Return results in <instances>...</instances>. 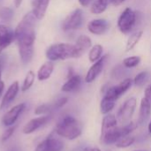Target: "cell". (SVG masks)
Returning a JSON list of instances; mask_svg holds the SVG:
<instances>
[{"mask_svg":"<svg viewBox=\"0 0 151 151\" xmlns=\"http://www.w3.org/2000/svg\"><path fill=\"white\" fill-rule=\"evenodd\" d=\"M126 0H111V3L114 5V6H118L120 5L121 4H123Z\"/></svg>","mask_w":151,"mask_h":151,"instance_id":"38","label":"cell"},{"mask_svg":"<svg viewBox=\"0 0 151 151\" xmlns=\"http://www.w3.org/2000/svg\"><path fill=\"white\" fill-rule=\"evenodd\" d=\"M134 151H147V150H134Z\"/></svg>","mask_w":151,"mask_h":151,"instance_id":"43","label":"cell"},{"mask_svg":"<svg viewBox=\"0 0 151 151\" xmlns=\"http://www.w3.org/2000/svg\"><path fill=\"white\" fill-rule=\"evenodd\" d=\"M55 133L60 137L73 141L81 136L82 128L81 123L74 117L67 115L58 122L55 127Z\"/></svg>","mask_w":151,"mask_h":151,"instance_id":"2","label":"cell"},{"mask_svg":"<svg viewBox=\"0 0 151 151\" xmlns=\"http://www.w3.org/2000/svg\"><path fill=\"white\" fill-rule=\"evenodd\" d=\"M6 61H7V58L4 54H0V71H3L5 65H6Z\"/></svg>","mask_w":151,"mask_h":151,"instance_id":"34","label":"cell"},{"mask_svg":"<svg viewBox=\"0 0 151 151\" xmlns=\"http://www.w3.org/2000/svg\"><path fill=\"white\" fill-rule=\"evenodd\" d=\"M115 102H116L115 100L104 96V97H103V99L101 101V104H100V111H101V113L106 115L110 111H111L113 110V108L115 107Z\"/></svg>","mask_w":151,"mask_h":151,"instance_id":"23","label":"cell"},{"mask_svg":"<svg viewBox=\"0 0 151 151\" xmlns=\"http://www.w3.org/2000/svg\"><path fill=\"white\" fill-rule=\"evenodd\" d=\"M139 12L134 11L129 7L126 8L121 12L118 19V27L119 31L124 35H127L132 32L139 20Z\"/></svg>","mask_w":151,"mask_h":151,"instance_id":"4","label":"cell"},{"mask_svg":"<svg viewBox=\"0 0 151 151\" xmlns=\"http://www.w3.org/2000/svg\"><path fill=\"white\" fill-rule=\"evenodd\" d=\"M14 1V5H15V7H19L20 6V4H22V1L23 0H13Z\"/></svg>","mask_w":151,"mask_h":151,"instance_id":"39","label":"cell"},{"mask_svg":"<svg viewBox=\"0 0 151 151\" xmlns=\"http://www.w3.org/2000/svg\"><path fill=\"white\" fill-rule=\"evenodd\" d=\"M19 91V84L18 81H14L12 82L9 88H7L6 92L4 93L3 98H2V101H1V104H0V111L5 109L6 107H8L12 103V101H14V99L16 98L18 93Z\"/></svg>","mask_w":151,"mask_h":151,"instance_id":"12","label":"cell"},{"mask_svg":"<svg viewBox=\"0 0 151 151\" xmlns=\"http://www.w3.org/2000/svg\"><path fill=\"white\" fill-rule=\"evenodd\" d=\"M52 110H54L53 105H50V104H40L35 109V115H36V116L49 115Z\"/></svg>","mask_w":151,"mask_h":151,"instance_id":"29","label":"cell"},{"mask_svg":"<svg viewBox=\"0 0 151 151\" xmlns=\"http://www.w3.org/2000/svg\"><path fill=\"white\" fill-rule=\"evenodd\" d=\"M144 95H145V98L150 102L151 104V85L148 86L145 89V92H144Z\"/></svg>","mask_w":151,"mask_h":151,"instance_id":"35","label":"cell"},{"mask_svg":"<svg viewBox=\"0 0 151 151\" xmlns=\"http://www.w3.org/2000/svg\"><path fill=\"white\" fill-rule=\"evenodd\" d=\"M14 16V12L11 7H0V19L4 22H10Z\"/></svg>","mask_w":151,"mask_h":151,"instance_id":"26","label":"cell"},{"mask_svg":"<svg viewBox=\"0 0 151 151\" xmlns=\"http://www.w3.org/2000/svg\"><path fill=\"white\" fill-rule=\"evenodd\" d=\"M109 29V23L104 19H95L88 22V30L95 35H104Z\"/></svg>","mask_w":151,"mask_h":151,"instance_id":"13","label":"cell"},{"mask_svg":"<svg viewBox=\"0 0 151 151\" xmlns=\"http://www.w3.org/2000/svg\"><path fill=\"white\" fill-rule=\"evenodd\" d=\"M149 80V73L147 71H143L139 73L134 79L133 82L136 87H142Z\"/></svg>","mask_w":151,"mask_h":151,"instance_id":"28","label":"cell"},{"mask_svg":"<svg viewBox=\"0 0 151 151\" xmlns=\"http://www.w3.org/2000/svg\"><path fill=\"white\" fill-rule=\"evenodd\" d=\"M64 150V143L61 140L49 136L42 141L34 151H62Z\"/></svg>","mask_w":151,"mask_h":151,"instance_id":"11","label":"cell"},{"mask_svg":"<svg viewBox=\"0 0 151 151\" xmlns=\"http://www.w3.org/2000/svg\"><path fill=\"white\" fill-rule=\"evenodd\" d=\"M107 151H111V150H107Z\"/></svg>","mask_w":151,"mask_h":151,"instance_id":"44","label":"cell"},{"mask_svg":"<svg viewBox=\"0 0 151 151\" xmlns=\"http://www.w3.org/2000/svg\"><path fill=\"white\" fill-rule=\"evenodd\" d=\"M33 10L32 12L36 18V19L40 20L43 19L45 13L47 12L50 0H33Z\"/></svg>","mask_w":151,"mask_h":151,"instance_id":"16","label":"cell"},{"mask_svg":"<svg viewBox=\"0 0 151 151\" xmlns=\"http://www.w3.org/2000/svg\"><path fill=\"white\" fill-rule=\"evenodd\" d=\"M137 101L134 97H130L125 101V103L121 105L120 109L118 111L117 117L121 123L128 122L133 117L135 108H136Z\"/></svg>","mask_w":151,"mask_h":151,"instance_id":"7","label":"cell"},{"mask_svg":"<svg viewBox=\"0 0 151 151\" xmlns=\"http://www.w3.org/2000/svg\"><path fill=\"white\" fill-rule=\"evenodd\" d=\"M118 127V119L112 114H106V116L103 119L102 121V127H101V138L105 136L106 134L111 133Z\"/></svg>","mask_w":151,"mask_h":151,"instance_id":"15","label":"cell"},{"mask_svg":"<svg viewBox=\"0 0 151 151\" xmlns=\"http://www.w3.org/2000/svg\"><path fill=\"white\" fill-rule=\"evenodd\" d=\"M110 3L111 0H96L90 7V12L93 14H101L106 11Z\"/></svg>","mask_w":151,"mask_h":151,"instance_id":"22","label":"cell"},{"mask_svg":"<svg viewBox=\"0 0 151 151\" xmlns=\"http://www.w3.org/2000/svg\"><path fill=\"white\" fill-rule=\"evenodd\" d=\"M35 20L36 18L32 12L27 13L17 25L14 30L19 54L23 64H28L34 57L35 41Z\"/></svg>","mask_w":151,"mask_h":151,"instance_id":"1","label":"cell"},{"mask_svg":"<svg viewBox=\"0 0 151 151\" xmlns=\"http://www.w3.org/2000/svg\"><path fill=\"white\" fill-rule=\"evenodd\" d=\"M135 142V138L133 136H125L119 139L116 143L115 146L119 149H126L133 145Z\"/></svg>","mask_w":151,"mask_h":151,"instance_id":"27","label":"cell"},{"mask_svg":"<svg viewBox=\"0 0 151 151\" xmlns=\"http://www.w3.org/2000/svg\"><path fill=\"white\" fill-rule=\"evenodd\" d=\"M136 128H137V123L136 122H129V123H127L123 127H121V132H122L123 137L128 136Z\"/></svg>","mask_w":151,"mask_h":151,"instance_id":"31","label":"cell"},{"mask_svg":"<svg viewBox=\"0 0 151 151\" xmlns=\"http://www.w3.org/2000/svg\"><path fill=\"white\" fill-rule=\"evenodd\" d=\"M54 71V64L52 61L45 62L37 72V79L40 81H46L50 78L52 73Z\"/></svg>","mask_w":151,"mask_h":151,"instance_id":"19","label":"cell"},{"mask_svg":"<svg viewBox=\"0 0 151 151\" xmlns=\"http://www.w3.org/2000/svg\"><path fill=\"white\" fill-rule=\"evenodd\" d=\"M25 110H26V104L24 103L14 105L12 108H11L4 114L2 118V123L4 124V126L7 127L14 126L19 116L22 114V112Z\"/></svg>","mask_w":151,"mask_h":151,"instance_id":"8","label":"cell"},{"mask_svg":"<svg viewBox=\"0 0 151 151\" xmlns=\"http://www.w3.org/2000/svg\"><path fill=\"white\" fill-rule=\"evenodd\" d=\"M67 102H68V98H67V97H61V98L58 99V100L54 103V104H53L54 110L62 108L63 106H65V105L67 104Z\"/></svg>","mask_w":151,"mask_h":151,"instance_id":"33","label":"cell"},{"mask_svg":"<svg viewBox=\"0 0 151 151\" xmlns=\"http://www.w3.org/2000/svg\"><path fill=\"white\" fill-rule=\"evenodd\" d=\"M4 83L1 81V82H0V96L2 95V93L4 91Z\"/></svg>","mask_w":151,"mask_h":151,"instance_id":"40","label":"cell"},{"mask_svg":"<svg viewBox=\"0 0 151 151\" xmlns=\"http://www.w3.org/2000/svg\"><path fill=\"white\" fill-rule=\"evenodd\" d=\"M103 54V46L100 44H96L93 47H91L89 53H88V58L91 63H95L97 60H99L102 58Z\"/></svg>","mask_w":151,"mask_h":151,"instance_id":"24","label":"cell"},{"mask_svg":"<svg viewBox=\"0 0 151 151\" xmlns=\"http://www.w3.org/2000/svg\"><path fill=\"white\" fill-rule=\"evenodd\" d=\"M81 151H101V150L97 147H86Z\"/></svg>","mask_w":151,"mask_h":151,"instance_id":"37","label":"cell"},{"mask_svg":"<svg viewBox=\"0 0 151 151\" xmlns=\"http://www.w3.org/2000/svg\"><path fill=\"white\" fill-rule=\"evenodd\" d=\"M141 63V58L138 56H132L123 60V65L127 68H134Z\"/></svg>","mask_w":151,"mask_h":151,"instance_id":"30","label":"cell"},{"mask_svg":"<svg viewBox=\"0 0 151 151\" xmlns=\"http://www.w3.org/2000/svg\"><path fill=\"white\" fill-rule=\"evenodd\" d=\"M46 57L50 61L65 60L69 58H81L74 44L70 43H55L46 50Z\"/></svg>","mask_w":151,"mask_h":151,"instance_id":"3","label":"cell"},{"mask_svg":"<svg viewBox=\"0 0 151 151\" xmlns=\"http://www.w3.org/2000/svg\"><path fill=\"white\" fill-rule=\"evenodd\" d=\"M84 20L83 11L80 8L75 9L73 12H71L63 21L62 29L64 31H71L79 29Z\"/></svg>","mask_w":151,"mask_h":151,"instance_id":"5","label":"cell"},{"mask_svg":"<svg viewBox=\"0 0 151 151\" xmlns=\"http://www.w3.org/2000/svg\"><path fill=\"white\" fill-rule=\"evenodd\" d=\"M151 113V104L143 97L141 101L140 104V112H139V119L138 123L142 125L144 124L150 118Z\"/></svg>","mask_w":151,"mask_h":151,"instance_id":"18","label":"cell"},{"mask_svg":"<svg viewBox=\"0 0 151 151\" xmlns=\"http://www.w3.org/2000/svg\"><path fill=\"white\" fill-rule=\"evenodd\" d=\"M81 84V77L78 74H73V76L69 77L68 80L64 83V85L61 88V90L66 93L73 92L78 89Z\"/></svg>","mask_w":151,"mask_h":151,"instance_id":"17","label":"cell"},{"mask_svg":"<svg viewBox=\"0 0 151 151\" xmlns=\"http://www.w3.org/2000/svg\"><path fill=\"white\" fill-rule=\"evenodd\" d=\"M75 47L79 52V54L81 55V57L88 50L91 48L92 46V41L90 39V37H88V35H80L75 42Z\"/></svg>","mask_w":151,"mask_h":151,"instance_id":"20","label":"cell"},{"mask_svg":"<svg viewBox=\"0 0 151 151\" xmlns=\"http://www.w3.org/2000/svg\"><path fill=\"white\" fill-rule=\"evenodd\" d=\"M14 39H15L14 31H12L9 27L1 24L0 25V54L5 48H7L12 42Z\"/></svg>","mask_w":151,"mask_h":151,"instance_id":"14","label":"cell"},{"mask_svg":"<svg viewBox=\"0 0 151 151\" xmlns=\"http://www.w3.org/2000/svg\"><path fill=\"white\" fill-rule=\"evenodd\" d=\"M1 73H2V71H0V82H1Z\"/></svg>","mask_w":151,"mask_h":151,"instance_id":"42","label":"cell"},{"mask_svg":"<svg viewBox=\"0 0 151 151\" xmlns=\"http://www.w3.org/2000/svg\"><path fill=\"white\" fill-rule=\"evenodd\" d=\"M142 35H143V31H142V30H137L130 35V36L127 39V44H126V52L131 51L138 44Z\"/></svg>","mask_w":151,"mask_h":151,"instance_id":"21","label":"cell"},{"mask_svg":"<svg viewBox=\"0 0 151 151\" xmlns=\"http://www.w3.org/2000/svg\"><path fill=\"white\" fill-rule=\"evenodd\" d=\"M50 119H51V117L50 114L34 118V119H30L29 121H27L24 125V127H22V133L24 134H31L36 132L38 129H40L43 126H45L46 124H48L50 122Z\"/></svg>","mask_w":151,"mask_h":151,"instance_id":"9","label":"cell"},{"mask_svg":"<svg viewBox=\"0 0 151 151\" xmlns=\"http://www.w3.org/2000/svg\"><path fill=\"white\" fill-rule=\"evenodd\" d=\"M148 130H149L150 134H151V120L150 122V124H149V126H148Z\"/></svg>","mask_w":151,"mask_h":151,"instance_id":"41","label":"cell"},{"mask_svg":"<svg viewBox=\"0 0 151 151\" xmlns=\"http://www.w3.org/2000/svg\"><path fill=\"white\" fill-rule=\"evenodd\" d=\"M35 73L33 71H28L26 77H25V79H24V81H23L20 90L22 92L27 91L33 86V84L35 82Z\"/></svg>","mask_w":151,"mask_h":151,"instance_id":"25","label":"cell"},{"mask_svg":"<svg viewBox=\"0 0 151 151\" xmlns=\"http://www.w3.org/2000/svg\"><path fill=\"white\" fill-rule=\"evenodd\" d=\"M15 129H16V126H15V125H14V126H12V127H9L3 133V134H2V136H1V142H4L8 141V140L12 137V135L13 134V133L15 132Z\"/></svg>","mask_w":151,"mask_h":151,"instance_id":"32","label":"cell"},{"mask_svg":"<svg viewBox=\"0 0 151 151\" xmlns=\"http://www.w3.org/2000/svg\"><path fill=\"white\" fill-rule=\"evenodd\" d=\"M108 58H109V55L106 54L104 56H102V58L99 60L93 63V65L88 69V71L86 74V77H85V81L87 83H92L100 75V73L103 72V70L104 68V65H105Z\"/></svg>","mask_w":151,"mask_h":151,"instance_id":"10","label":"cell"},{"mask_svg":"<svg viewBox=\"0 0 151 151\" xmlns=\"http://www.w3.org/2000/svg\"><path fill=\"white\" fill-rule=\"evenodd\" d=\"M78 1H79V4H80L81 6H83V7L88 6V5L92 2V0H78Z\"/></svg>","mask_w":151,"mask_h":151,"instance_id":"36","label":"cell"},{"mask_svg":"<svg viewBox=\"0 0 151 151\" xmlns=\"http://www.w3.org/2000/svg\"><path fill=\"white\" fill-rule=\"evenodd\" d=\"M133 83L134 82L130 78L124 79L118 85L106 88L104 91V96H107L109 98H111L117 101L122 95H124L132 87Z\"/></svg>","mask_w":151,"mask_h":151,"instance_id":"6","label":"cell"}]
</instances>
